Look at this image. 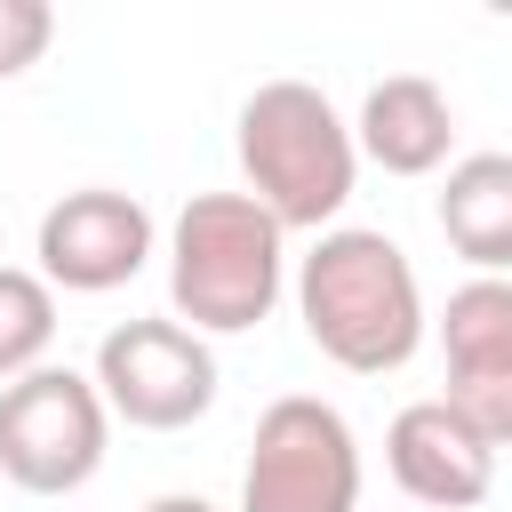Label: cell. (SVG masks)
Returning a JSON list of instances; mask_svg holds the SVG:
<instances>
[{"label": "cell", "mask_w": 512, "mask_h": 512, "mask_svg": "<svg viewBox=\"0 0 512 512\" xmlns=\"http://www.w3.org/2000/svg\"><path fill=\"white\" fill-rule=\"evenodd\" d=\"M296 320L320 360L344 376H392L424 344V288L392 232L376 224H328L296 256Z\"/></svg>", "instance_id": "1"}, {"label": "cell", "mask_w": 512, "mask_h": 512, "mask_svg": "<svg viewBox=\"0 0 512 512\" xmlns=\"http://www.w3.org/2000/svg\"><path fill=\"white\" fill-rule=\"evenodd\" d=\"M232 152H240V184L248 200L280 224V232H328L360 184V152L344 112L312 88V80H264L248 88L240 120H232Z\"/></svg>", "instance_id": "2"}, {"label": "cell", "mask_w": 512, "mask_h": 512, "mask_svg": "<svg viewBox=\"0 0 512 512\" xmlns=\"http://www.w3.org/2000/svg\"><path fill=\"white\" fill-rule=\"evenodd\" d=\"M288 296V232L248 192H192L168 224V320L192 336L264 328Z\"/></svg>", "instance_id": "3"}, {"label": "cell", "mask_w": 512, "mask_h": 512, "mask_svg": "<svg viewBox=\"0 0 512 512\" xmlns=\"http://www.w3.org/2000/svg\"><path fill=\"white\" fill-rule=\"evenodd\" d=\"M104 448H112V416L80 368L40 360L16 384H0V480H16L24 496L88 488L104 472Z\"/></svg>", "instance_id": "4"}, {"label": "cell", "mask_w": 512, "mask_h": 512, "mask_svg": "<svg viewBox=\"0 0 512 512\" xmlns=\"http://www.w3.org/2000/svg\"><path fill=\"white\" fill-rule=\"evenodd\" d=\"M240 512H360V440L336 400L288 392L256 416Z\"/></svg>", "instance_id": "5"}, {"label": "cell", "mask_w": 512, "mask_h": 512, "mask_svg": "<svg viewBox=\"0 0 512 512\" xmlns=\"http://www.w3.org/2000/svg\"><path fill=\"white\" fill-rule=\"evenodd\" d=\"M88 384H96L104 416H120L136 432H184V424H200L216 408V352L184 320L144 312V320L104 328Z\"/></svg>", "instance_id": "6"}, {"label": "cell", "mask_w": 512, "mask_h": 512, "mask_svg": "<svg viewBox=\"0 0 512 512\" xmlns=\"http://www.w3.org/2000/svg\"><path fill=\"white\" fill-rule=\"evenodd\" d=\"M40 280L48 288H72V296H112L128 288L152 256H160V224L136 192H112V184H80L64 192L48 216H40Z\"/></svg>", "instance_id": "7"}, {"label": "cell", "mask_w": 512, "mask_h": 512, "mask_svg": "<svg viewBox=\"0 0 512 512\" xmlns=\"http://www.w3.org/2000/svg\"><path fill=\"white\" fill-rule=\"evenodd\" d=\"M440 360H448V408L504 448L512 440V280H464L440 312Z\"/></svg>", "instance_id": "8"}, {"label": "cell", "mask_w": 512, "mask_h": 512, "mask_svg": "<svg viewBox=\"0 0 512 512\" xmlns=\"http://www.w3.org/2000/svg\"><path fill=\"white\" fill-rule=\"evenodd\" d=\"M384 464L416 512H472L496 488V448L448 400H408L384 432Z\"/></svg>", "instance_id": "9"}, {"label": "cell", "mask_w": 512, "mask_h": 512, "mask_svg": "<svg viewBox=\"0 0 512 512\" xmlns=\"http://www.w3.org/2000/svg\"><path fill=\"white\" fill-rule=\"evenodd\" d=\"M344 128H352V152L376 160L384 176H432V168H448V152H456V104H448V88L424 80V72L376 80V88L360 96V120H344Z\"/></svg>", "instance_id": "10"}, {"label": "cell", "mask_w": 512, "mask_h": 512, "mask_svg": "<svg viewBox=\"0 0 512 512\" xmlns=\"http://www.w3.org/2000/svg\"><path fill=\"white\" fill-rule=\"evenodd\" d=\"M440 232H448V248H456L472 272L504 280V264H512V160H504V152H464V160H448Z\"/></svg>", "instance_id": "11"}, {"label": "cell", "mask_w": 512, "mask_h": 512, "mask_svg": "<svg viewBox=\"0 0 512 512\" xmlns=\"http://www.w3.org/2000/svg\"><path fill=\"white\" fill-rule=\"evenodd\" d=\"M56 344V288L24 264H0V384L40 368Z\"/></svg>", "instance_id": "12"}, {"label": "cell", "mask_w": 512, "mask_h": 512, "mask_svg": "<svg viewBox=\"0 0 512 512\" xmlns=\"http://www.w3.org/2000/svg\"><path fill=\"white\" fill-rule=\"evenodd\" d=\"M56 40V8L48 0H0V80H24Z\"/></svg>", "instance_id": "13"}, {"label": "cell", "mask_w": 512, "mask_h": 512, "mask_svg": "<svg viewBox=\"0 0 512 512\" xmlns=\"http://www.w3.org/2000/svg\"><path fill=\"white\" fill-rule=\"evenodd\" d=\"M144 512H216V504H208V496H152Z\"/></svg>", "instance_id": "14"}]
</instances>
